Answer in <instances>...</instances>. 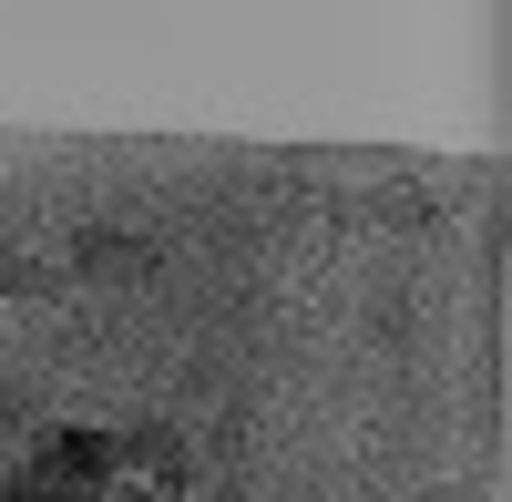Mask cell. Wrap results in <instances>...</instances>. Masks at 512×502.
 I'll return each instance as SVG.
<instances>
[{
    "label": "cell",
    "instance_id": "obj_5",
    "mask_svg": "<svg viewBox=\"0 0 512 502\" xmlns=\"http://www.w3.org/2000/svg\"><path fill=\"white\" fill-rule=\"evenodd\" d=\"M410 502H472V492H441V482H431V492H410Z\"/></svg>",
    "mask_w": 512,
    "mask_h": 502
},
{
    "label": "cell",
    "instance_id": "obj_2",
    "mask_svg": "<svg viewBox=\"0 0 512 502\" xmlns=\"http://www.w3.org/2000/svg\"><path fill=\"white\" fill-rule=\"evenodd\" d=\"M113 472L185 482V441H175V421H134V431H113Z\"/></svg>",
    "mask_w": 512,
    "mask_h": 502
},
{
    "label": "cell",
    "instance_id": "obj_1",
    "mask_svg": "<svg viewBox=\"0 0 512 502\" xmlns=\"http://www.w3.org/2000/svg\"><path fill=\"white\" fill-rule=\"evenodd\" d=\"M31 492H52V502H103V482H113V431H41L31 441V472H21Z\"/></svg>",
    "mask_w": 512,
    "mask_h": 502
},
{
    "label": "cell",
    "instance_id": "obj_4",
    "mask_svg": "<svg viewBox=\"0 0 512 502\" xmlns=\"http://www.w3.org/2000/svg\"><path fill=\"white\" fill-rule=\"evenodd\" d=\"M11 431H21V390L0 380V441H11Z\"/></svg>",
    "mask_w": 512,
    "mask_h": 502
},
{
    "label": "cell",
    "instance_id": "obj_3",
    "mask_svg": "<svg viewBox=\"0 0 512 502\" xmlns=\"http://www.w3.org/2000/svg\"><path fill=\"white\" fill-rule=\"evenodd\" d=\"M72 257H82V277H103V287H134V277L154 267V246H144V236H113V226H93V236H72Z\"/></svg>",
    "mask_w": 512,
    "mask_h": 502
},
{
    "label": "cell",
    "instance_id": "obj_6",
    "mask_svg": "<svg viewBox=\"0 0 512 502\" xmlns=\"http://www.w3.org/2000/svg\"><path fill=\"white\" fill-rule=\"evenodd\" d=\"M0 502H21V472H0Z\"/></svg>",
    "mask_w": 512,
    "mask_h": 502
}]
</instances>
